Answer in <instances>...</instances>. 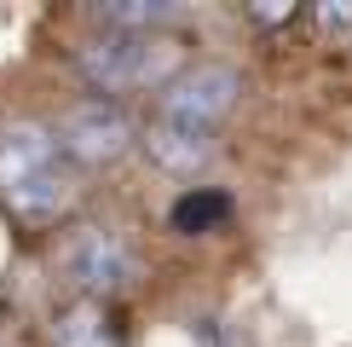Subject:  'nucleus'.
<instances>
[{"mask_svg": "<svg viewBox=\"0 0 352 347\" xmlns=\"http://www.w3.org/2000/svg\"><path fill=\"white\" fill-rule=\"evenodd\" d=\"M243 98V76L231 64H197V70H179L168 87H162V105H156V122H173V127H197V134H214Z\"/></svg>", "mask_w": 352, "mask_h": 347, "instance_id": "7ed1b4c3", "label": "nucleus"}, {"mask_svg": "<svg viewBox=\"0 0 352 347\" xmlns=\"http://www.w3.org/2000/svg\"><path fill=\"white\" fill-rule=\"evenodd\" d=\"M226 214V197H185L179 209H173V220H179V231H202L208 220H219Z\"/></svg>", "mask_w": 352, "mask_h": 347, "instance_id": "1a4fd4ad", "label": "nucleus"}, {"mask_svg": "<svg viewBox=\"0 0 352 347\" xmlns=\"http://www.w3.org/2000/svg\"><path fill=\"white\" fill-rule=\"evenodd\" d=\"M93 18L116 35H151L156 23L179 18V6H168V0H110V6H93Z\"/></svg>", "mask_w": 352, "mask_h": 347, "instance_id": "6e6552de", "label": "nucleus"}, {"mask_svg": "<svg viewBox=\"0 0 352 347\" xmlns=\"http://www.w3.org/2000/svg\"><path fill=\"white\" fill-rule=\"evenodd\" d=\"M144 145H151V156H156L168 174H197V168L214 156V139H208V134H197V127H173V122H151Z\"/></svg>", "mask_w": 352, "mask_h": 347, "instance_id": "0eeeda50", "label": "nucleus"}, {"mask_svg": "<svg viewBox=\"0 0 352 347\" xmlns=\"http://www.w3.org/2000/svg\"><path fill=\"white\" fill-rule=\"evenodd\" d=\"M76 168L41 122H12L0 127V202L18 220H58L76 202Z\"/></svg>", "mask_w": 352, "mask_h": 347, "instance_id": "f257e3e1", "label": "nucleus"}, {"mask_svg": "<svg viewBox=\"0 0 352 347\" xmlns=\"http://www.w3.org/2000/svg\"><path fill=\"white\" fill-rule=\"evenodd\" d=\"M64 272H69V284H76L87 301H110V295H122V289L133 284V249H127L116 231L87 226V231H76V238L64 243Z\"/></svg>", "mask_w": 352, "mask_h": 347, "instance_id": "39448f33", "label": "nucleus"}, {"mask_svg": "<svg viewBox=\"0 0 352 347\" xmlns=\"http://www.w3.org/2000/svg\"><path fill=\"white\" fill-rule=\"evenodd\" d=\"M52 341L58 347H122L110 307H104V301H87V295L52 313Z\"/></svg>", "mask_w": 352, "mask_h": 347, "instance_id": "423d86ee", "label": "nucleus"}, {"mask_svg": "<svg viewBox=\"0 0 352 347\" xmlns=\"http://www.w3.org/2000/svg\"><path fill=\"white\" fill-rule=\"evenodd\" d=\"M324 23H329V29H352V6H329Z\"/></svg>", "mask_w": 352, "mask_h": 347, "instance_id": "9d476101", "label": "nucleus"}, {"mask_svg": "<svg viewBox=\"0 0 352 347\" xmlns=\"http://www.w3.org/2000/svg\"><path fill=\"white\" fill-rule=\"evenodd\" d=\"M52 145L64 151V162L76 168H104L116 162V156L133 151V122L122 116V105H110V98H81V105H69L64 116H58V127H47Z\"/></svg>", "mask_w": 352, "mask_h": 347, "instance_id": "20e7f679", "label": "nucleus"}, {"mask_svg": "<svg viewBox=\"0 0 352 347\" xmlns=\"http://www.w3.org/2000/svg\"><path fill=\"white\" fill-rule=\"evenodd\" d=\"M76 64L98 93H133V87L168 81V70L179 64V47L168 35H116V29H104L81 47Z\"/></svg>", "mask_w": 352, "mask_h": 347, "instance_id": "f03ea898", "label": "nucleus"}]
</instances>
